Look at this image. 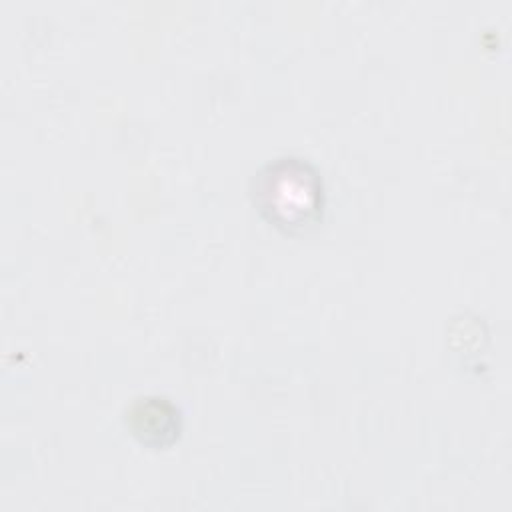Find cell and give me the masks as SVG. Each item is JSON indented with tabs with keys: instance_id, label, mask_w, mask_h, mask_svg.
Listing matches in <instances>:
<instances>
[{
	"instance_id": "cell-1",
	"label": "cell",
	"mask_w": 512,
	"mask_h": 512,
	"mask_svg": "<svg viewBox=\"0 0 512 512\" xmlns=\"http://www.w3.org/2000/svg\"><path fill=\"white\" fill-rule=\"evenodd\" d=\"M254 204L276 228L304 230L322 214V180L308 162L280 158L256 174Z\"/></svg>"
},
{
	"instance_id": "cell-2",
	"label": "cell",
	"mask_w": 512,
	"mask_h": 512,
	"mask_svg": "<svg viewBox=\"0 0 512 512\" xmlns=\"http://www.w3.org/2000/svg\"><path fill=\"white\" fill-rule=\"evenodd\" d=\"M130 432L146 446L164 448L180 434V412L162 396H144L132 402L126 412Z\"/></svg>"
}]
</instances>
